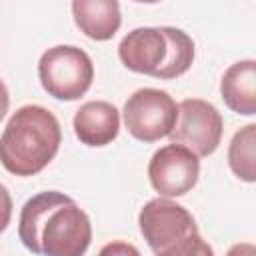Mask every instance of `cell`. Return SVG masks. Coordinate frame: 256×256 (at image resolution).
I'll list each match as a JSON object with an SVG mask.
<instances>
[{"label": "cell", "instance_id": "18", "mask_svg": "<svg viewBox=\"0 0 256 256\" xmlns=\"http://www.w3.org/2000/svg\"><path fill=\"white\" fill-rule=\"evenodd\" d=\"M8 106H10V96H8V88L6 84L0 80V120L6 116L8 112Z\"/></svg>", "mask_w": 256, "mask_h": 256}, {"label": "cell", "instance_id": "9", "mask_svg": "<svg viewBox=\"0 0 256 256\" xmlns=\"http://www.w3.org/2000/svg\"><path fill=\"white\" fill-rule=\"evenodd\" d=\"M74 134L86 146H106L120 130V112L106 100L84 102L74 114Z\"/></svg>", "mask_w": 256, "mask_h": 256}, {"label": "cell", "instance_id": "15", "mask_svg": "<svg viewBox=\"0 0 256 256\" xmlns=\"http://www.w3.org/2000/svg\"><path fill=\"white\" fill-rule=\"evenodd\" d=\"M98 256H140V252L136 246H132L128 242L114 240V242H108L106 246H102Z\"/></svg>", "mask_w": 256, "mask_h": 256}, {"label": "cell", "instance_id": "14", "mask_svg": "<svg viewBox=\"0 0 256 256\" xmlns=\"http://www.w3.org/2000/svg\"><path fill=\"white\" fill-rule=\"evenodd\" d=\"M156 256H214V252L198 232H190L184 238L160 250Z\"/></svg>", "mask_w": 256, "mask_h": 256}, {"label": "cell", "instance_id": "1", "mask_svg": "<svg viewBox=\"0 0 256 256\" xmlns=\"http://www.w3.org/2000/svg\"><path fill=\"white\" fill-rule=\"evenodd\" d=\"M18 236L34 254L84 256L92 240V226L88 214L70 196L48 190L22 206Z\"/></svg>", "mask_w": 256, "mask_h": 256}, {"label": "cell", "instance_id": "10", "mask_svg": "<svg viewBox=\"0 0 256 256\" xmlns=\"http://www.w3.org/2000/svg\"><path fill=\"white\" fill-rule=\"evenodd\" d=\"M72 14L76 26L92 40H110L122 22L116 0H74Z\"/></svg>", "mask_w": 256, "mask_h": 256}, {"label": "cell", "instance_id": "3", "mask_svg": "<svg viewBox=\"0 0 256 256\" xmlns=\"http://www.w3.org/2000/svg\"><path fill=\"white\" fill-rule=\"evenodd\" d=\"M38 78L50 96L58 100H78L92 86L94 66L82 48L60 44L40 56Z\"/></svg>", "mask_w": 256, "mask_h": 256}, {"label": "cell", "instance_id": "5", "mask_svg": "<svg viewBox=\"0 0 256 256\" xmlns=\"http://www.w3.org/2000/svg\"><path fill=\"white\" fill-rule=\"evenodd\" d=\"M224 122L218 108L200 98H186L178 104V116L172 132V144H180L200 156H210L222 138Z\"/></svg>", "mask_w": 256, "mask_h": 256}, {"label": "cell", "instance_id": "6", "mask_svg": "<svg viewBox=\"0 0 256 256\" xmlns=\"http://www.w3.org/2000/svg\"><path fill=\"white\" fill-rule=\"evenodd\" d=\"M200 176V160L194 152L180 144H166L156 150L148 164V178L152 188L166 198L184 196L190 192Z\"/></svg>", "mask_w": 256, "mask_h": 256}, {"label": "cell", "instance_id": "13", "mask_svg": "<svg viewBox=\"0 0 256 256\" xmlns=\"http://www.w3.org/2000/svg\"><path fill=\"white\" fill-rule=\"evenodd\" d=\"M256 124H248L240 128L228 146V164L232 172L244 180L254 182L256 180Z\"/></svg>", "mask_w": 256, "mask_h": 256}, {"label": "cell", "instance_id": "2", "mask_svg": "<svg viewBox=\"0 0 256 256\" xmlns=\"http://www.w3.org/2000/svg\"><path fill=\"white\" fill-rule=\"evenodd\" d=\"M62 142L58 118L44 106L18 108L0 136V164L16 176L42 172L56 156Z\"/></svg>", "mask_w": 256, "mask_h": 256}, {"label": "cell", "instance_id": "7", "mask_svg": "<svg viewBox=\"0 0 256 256\" xmlns=\"http://www.w3.org/2000/svg\"><path fill=\"white\" fill-rule=\"evenodd\" d=\"M138 226L154 254L184 238L186 234L198 232L192 214L170 198H154L146 202L138 214Z\"/></svg>", "mask_w": 256, "mask_h": 256}, {"label": "cell", "instance_id": "16", "mask_svg": "<svg viewBox=\"0 0 256 256\" xmlns=\"http://www.w3.org/2000/svg\"><path fill=\"white\" fill-rule=\"evenodd\" d=\"M12 218V198L4 184H0V232H4Z\"/></svg>", "mask_w": 256, "mask_h": 256}, {"label": "cell", "instance_id": "12", "mask_svg": "<svg viewBox=\"0 0 256 256\" xmlns=\"http://www.w3.org/2000/svg\"><path fill=\"white\" fill-rule=\"evenodd\" d=\"M162 32H164V38H166V58H164L162 66L154 72V78H160V80L178 78L192 66L194 42L180 28L162 26Z\"/></svg>", "mask_w": 256, "mask_h": 256}, {"label": "cell", "instance_id": "11", "mask_svg": "<svg viewBox=\"0 0 256 256\" xmlns=\"http://www.w3.org/2000/svg\"><path fill=\"white\" fill-rule=\"evenodd\" d=\"M220 94L226 106L236 114H256V62H234L220 80Z\"/></svg>", "mask_w": 256, "mask_h": 256}, {"label": "cell", "instance_id": "4", "mask_svg": "<svg viewBox=\"0 0 256 256\" xmlns=\"http://www.w3.org/2000/svg\"><path fill=\"white\" fill-rule=\"evenodd\" d=\"M124 124L140 142H156L168 136L176 124L178 104L158 88H140L124 104Z\"/></svg>", "mask_w": 256, "mask_h": 256}, {"label": "cell", "instance_id": "8", "mask_svg": "<svg viewBox=\"0 0 256 256\" xmlns=\"http://www.w3.org/2000/svg\"><path fill=\"white\" fill-rule=\"evenodd\" d=\"M118 56L128 70L154 76L166 58V38L162 28H134L122 38Z\"/></svg>", "mask_w": 256, "mask_h": 256}, {"label": "cell", "instance_id": "17", "mask_svg": "<svg viewBox=\"0 0 256 256\" xmlns=\"http://www.w3.org/2000/svg\"><path fill=\"white\" fill-rule=\"evenodd\" d=\"M226 256H256V248L250 242H238V244L230 246Z\"/></svg>", "mask_w": 256, "mask_h": 256}]
</instances>
